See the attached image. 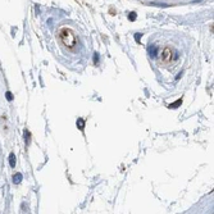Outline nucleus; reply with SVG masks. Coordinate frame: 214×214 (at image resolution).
<instances>
[{
  "instance_id": "nucleus-1",
  "label": "nucleus",
  "mask_w": 214,
  "mask_h": 214,
  "mask_svg": "<svg viewBox=\"0 0 214 214\" xmlns=\"http://www.w3.org/2000/svg\"><path fill=\"white\" fill-rule=\"evenodd\" d=\"M60 40L63 41V44L66 45L67 47H73V46H76V44H77L76 35L73 34V31L68 30V28H64L60 32Z\"/></svg>"
},
{
  "instance_id": "nucleus-2",
  "label": "nucleus",
  "mask_w": 214,
  "mask_h": 214,
  "mask_svg": "<svg viewBox=\"0 0 214 214\" xmlns=\"http://www.w3.org/2000/svg\"><path fill=\"white\" fill-rule=\"evenodd\" d=\"M157 51H158V49L155 46H151V49H149V53L151 54V57H155L157 55Z\"/></svg>"
},
{
  "instance_id": "nucleus-3",
  "label": "nucleus",
  "mask_w": 214,
  "mask_h": 214,
  "mask_svg": "<svg viewBox=\"0 0 214 214\" xmlns=\"http://www.w3.org/2000/svg\"><path fill=\"white\" fill-rule=\"evenodd\" d=\"M10 165H12V167H14V155H13V154L10 155Z\"/></svg>"
},
{
  "instance_id": "nucleus-4",
  "label": "nucleus",
  "mask_w": 214,
  "mask_h": 214,
  "mask_svg": "<svg viewBox=\"0 0 214 214\" xmlns=\"http://www.w3.org/2000/svg\"><path fill=\"white\" fill-rule=\"evenodd\" d=\"M77 126H79V128H83V121L79 119V121L77 122Z\"/></svg>"
},
{
  "instance_id": "nucleus-5",
  "label": "nucleus",
  "mask_w": 214,
  "mask_h": 214,
  "mask_svg": "<svg viewBox=\"0 0 214 214\" xmlns=\"http://www.w3.org/2000/svg\"><path fill=\"white\" fill-rule=\"evenodd\" d=\"M180 104H181V100H178L177 103H174L173 105H170V106H172V108H174V106H177V105H180Z\"/></svg>"
}]
</instances>
